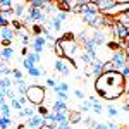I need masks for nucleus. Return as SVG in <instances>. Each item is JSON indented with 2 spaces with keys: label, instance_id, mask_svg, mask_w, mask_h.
<instances>
[{
  "label": "nucleus",
  "instance_id": "obj_1",
  "mask_svg": "<svg viewBox=\"0 0 129 129\" xmlns=\"http://www.w3.org/2000/svg\"><path fill=\"white\" fill-rule=\"evenodd\" d=\"M95 91L100 98L114 102L119 100L126 93V79L119 71H107L102 72L95 79Z\"/></svg>",
  "mask_w": 129,
  "mask_h": 129
},
{
  "label": "nucleus",
  "instance_id": "obj_2",
  "mask_svg": "<svg viewBox=\"0 0 129 129\" xmlns=\"http://www.w3.org/2000/svg\"><path fill=\"white\" fill-rule=\"evenodd\" d=\"M45 95H47V89L40 86V84H29L28 89H26V100L29 102L31 105H36V107H40L43 105V102H45Z\"/></svg>",
  "mask_w": 129,
  "mask_h": 129
},
{
  "label": "nucleus",
  "instance_id": "obj_3",
  "mask_svg": "<svg viewBox=\"0 0 129 129\" xmlns=\"http://www.w3.org/2000/svg\"><path fill=\"white\" fill-rule=\"evenodd\" d=\"M110 62L115 66V71H119L120 67H124L126 62H127L126 52H124V50H117V52H114V53L110 55Z\"/></svg>",
  "mask_w": 129,
  "mask_h": 129
},
{
  "label": "nucleus",
  "instance_id": "obj_4",
  "mask_svg": "<svg viewBox=\"0 0 129 129\" xmlns=\"http://www.w3.org/2000/svg\"><path fill=\"white\" fill-rule=\"evenodd\" d=\"M69 60L67 59H57L55 60V64H53V69L60 72L62 76H69Z\"/></svg>",
  "mask_w": 129,
  "mask_h": 129
},
{
  "label": "nucleus",
  "instance_id": "obj_5",
  "mask_svg": "<svg viewBox=\"0 0 129 129\" xmlns=\"http://www.w3.org/2000/svg\"><path fill=\"white\" fill-rule=\"evenodd\" d=\"M45 126V117H41V115H33V117H29L28 119V122H26V127H33V129H40Z\"/></svg>",
  "mask_w": 129,
  "mask_h": 129
},
{
  "label": "nucleus",
  "instance_id": "obj_6",
  "mask_svg": "<svg viewBox=\"0 0 129 129\" xmlns=\"http://www.w3.org/2000/svg\"><path fill=\"white\" fill-rule=\"evenodd\" d=\"M12 9H14V17L19 19V17H24V16H26L28 4H26V2H16V4L12 5Z\"/></svg>",
  "mask_w": 129,
  "mask_h": 129
},
{
  "label": "nucleus",
  "instance_id": "obj_7",
  "mask_svg": "<svg viewBox=\"0 0 129 129\" xmlns=\"http://www.w3.org/2000/svg\"><path fill=\"white\" fill-rule=\"evenodd\" d=\"M88 74H91V76H95V78H98L100 74L103 72V62L102 60H95V62H91L88 66Z\"/></svg>",
  "mask_w": 129,
  "mask_h": 129
},
{
  "label": "nucleus",
  "instance_id": "obj_8",
  "mask_svg": "<svg viewBox=\"0 0 129 129\" xmlns=\"http://www.w3.org/2000/svg\"><path fill=\"white\" fill-rule=\"evenodd\" d=\"M14 36H16V31L12 28H2L0 29V40H9V41H14Z\"/></svg>",
  "mask_w": 129,
  "mask_h": 129
},
{
  "label": "nucleus",
  "instance_id": "obj_9",
  "mask_svg": "<svg viewBox=\"0 0 129 129\" xmlns=\"http://www.w3.org/2000/svg\"><path fill=\"white\" fill-rule=\"evenodd\" d=\"M50 109H52V112H67V103L64 100H55Z\"/></svg>",
  "mask_w": 129,
  "mask_h": 129
},
{
  "label": "nucleus",
  "instance_id": "obj_10",
  "mask_svg": "<svg viewBox=\"0 0 129 129\" xmlns=\"http://www.w3.org/2000/svg\"><path fill=\"white\" fill-rule=\"evenodd\" d=\"M45 28H47V29H52V31H60L62 29V22H60L59 19H55V17H52V19H48V22H47Z\"/></svg>",
  "mask_w": 129,
  "mask_h": 129
},
{
  "label": "nucleus",
  "instance_id": "obj_11",
  "mask_svg": "<svg viewBox=\"0 0 129 129\" xmlns=\"http://www.w3.org/2000/svg\"><path fill=\"white\" fill-rule=\"evenodd\" d=\"M81 120H83V114H81L79 110H72V112H69V122L78 124V122H81Z\"/></svg>",
  "mask_w": 129,
  "mask_h": 129
},
{
  "label": "nucleus",
  "instance_id": "obj_12",
  "mask_svg": "<svg viewBox=\"0 0 129 129\" xmlns=\"http://www.w3.org/2000/svg\"><path fill=\"white\" fill-rule=\"evenodd\" d=\"M12 55H14V50L10 48H0V60H4V62H5V60H10L12 59Z\"/></svg>",
  "mask_w": 129,
  "mask_h": 129
},
{
  "label": "nucleus",
  "instance_id": "obj_13",
  "mask_svg": "<svg viewBox=\"0 0 129 129\" xmlns=\"http://www.w3.org/2000/svg\"><path fill=\"white\" fill-rule=\"evenodd\" d=\"M47 4H48V2H45V0H33V2H29V4H28V7H31V9H40V10H43L45 7H47Z\"/></svg>",
  "mask_w": 129,
  "mask_h": 129
},
{
  "label": "nucleus",
  "instance_id": "obj_14",
  "mask_svg": "<svg viewBox=\"0 0 129 129\" xmlns=\"http://www.w3.org/2000/svg\"><path fill=\"white\" fill-rule=\"evenodd\" d=\"M9 26H10V28H12L14 31H16V33H17V31H21L22 28H24L22 21H21V19H16V17H14L12 21H9Z\"/></svg>",
  "mask_w": 129,
  "mask_h": 129
},
{
  "label": "nucleus",
  "instance_id": "obj_15",
  "mask_svg": "<svg viewBox=\"0 0 129 129\" xmlns=\"http://www.w3.org/2000/svg\"><path fill=\"white\" fill-rule=\"evenodd\" d=\"M33 47H40V48H45V47H47V38H45L43 35H41V36H35Z\"/></svg>",
  "mask_w": 129,
  "mask_h": 129
},
{
  "label": "nucleus",
  "instance_id": "obj_16",
  "mask_svg": "<svg viewBox=\"0 0 129 129\" xmlns=\"http://www.w3.org/2000/svg\"><path fill=\"white\" fill-rule=\"evenodd\" d=\"M33 115H36V114H35V110L31 109V107H24V109L19 112V117H28V119H29Z\"/></svg>",
  "mask_w": 129,
  "mask_h": 129
},
{
  "label": "nucleus",
  "instance_id": "obj_17",
  "mask_svg": "<svg viewBox=\"0 0 129 129\" xmlns=\"http://www.w3.org/2000/svg\"><path fill=\"white\" fill-rule=\"evenodd\" d=\"M53 50H55V53H57L59 59H64V50H62V43H60V40H57L55 43H53Z\"/></svg>",
  "mask_w": 129,
  "mask_h": 129
},
{
  "label": "nucleus",
  "instance_id": "obj_18",
  "mask_svg": "<svg viewBox=\"0 0 129 129\" xmlns=\"http://www.w3.org/2000/svg\"><path fill=\"white\" fill-rule=\"evenodd\" d=\"M0 115H2V117H9L10 119V105L9 103L0 105Z\"/></svg>",
  "mask_w": 129,
  "mask_h": 129
},
{
  "label": "nucleus",
  "instance_id": "obj_19",
  "mask_svg": "<svg viewBox=\"0 0 129 129\" xmlns=\"http://www.w3.org/2000/svg\"><path fill=\"white\" fill-rule=\"evenodd\" d=\"M0 88L10 89L12 88V79H10V78H2V79H0Z\"/></svg>",
  "mask_w": 129,
  "mask_h": 129
},
{
  "label": "nucleus",
  "instance_id": "obj_20",
  "mask_svg": "<svg viewBox=\"0 0 129 129\" xmlns=\"http://www.w3.org/2000/svg\"><path fill=\"white\" fill-rule=\"evenodd\" d=\"M53 91H69V84L67 83H62V81H59L57 84H55V88H53Z\"/></svg>",
  "mask_w": 129,
  "mask_h": 129
},
{
  "label": "nucleus",
  "instance_id": "obj_21",
  "mask_svg": "<svg viewBox=\"0 0 129 129\" xmlns=\"http://www.w3.org/2000/svg\"><path fill=\"white\" fill-rule=\"evenodd\" d=\"M26 57H28V59H29L31 62L35 64V66H36V64H38V62L41 60V55H36L35 52H28V55H26Z\"/></svg>",
  "mask_w": 129,
  "mask_h": 129
},
{
  "label": "nucleus",
  "instance_id": "obj_22",
  "mask_svg": "<svg viewBox=\"0 0 129 129\" xmlns=\"http://www.w3.org/2000/svg\"><path fill=\"white\" fill-rule=\"evenodd\" d=\"M12 124V120L9 117H2L0 115V129H9V126Z\"/></svg>",
  "mask_w": 129,
  "mask_h": 129
},
{
  "label": "nucleus",
  "instance_id": "obj_23",
  "mask_svg": "<svg viewBox=\"0 0 129 129\" xmlns=\"http://www.w3.org/2000/svg\"><path fill=\"white\" fill-rule=\"evenodd\" d=\"M74 38H76V35H74V33H71V31L64 33V35L60 36V40H64V41H74Z\"/></svg>",
  "mask_w": 129,
  "mask_h": 129
},
{
  "label": "nucleus",
  "instance_id": "obj_24",
  "mask_svg": "<svg viewBox=\"0 0 129 129\" xmlns=\"http://www.w3.org/2000/svg\"><path fill=\"white\" fill-rule=\"evenodd\" d=\"M91 105H93V103H91V102H89V100H83V105H81V114H83V112H88V110H91Z\"/></svg>",
  "mask_w": 129,
  "mask_h": 129
},
{
  "label": "nucleus",
  "instance_id": "obj_25",
  "mask_svg": "<svg viewBox=\"0 0 129 129\" xmlns=\"http://www.w3.org/2000/svg\"><path fill=\"white\" fill-rule=\"evenodd\" d=\"M12 5H14V2H10V0H0V10L10 9Z\"/></svg>",
  "mask_w": 129,
  "mask_h": 129
},
{
  "label": "nucleus",
  "instance_id": "obj_26",
  "mask_svg": "<svg viewBox=\"0 0 129 129\" xmlns=\"http://www.w3.org/2000/svg\"><path fill=\"white\" fill-rule=\"evenodd\" d=\"M22 67H24L26 71H29V69H33V67H35V64H33L28 57H24V60H22Z\"/></svg>",
  "mask_w": 129,
  "mask_h": 129
},
{
  "label": "nucleus",
  "instance_id": "obj_27",
  "mask_svg": "<svg viewBox=\"0 0 129 129\" xmlns=\"http://www.w3.org/2000/svg\"><path fill=\"white\" fill-rule=\"evenodd\" d=\"M10 107H12L14 110H17V112H21V110L24 109V107H22V105H21V103H19V102H17L16 98H14V100H10Z\"/></svg>",
  "mask_w": 129,
  "mask_h": 129
},
{
  "label": "nucleus",
  "instance_id": "obj_28",
  "mask_svg": "<svg viewBox=\"0 0 129 129\" xmlns=\"http://www.w3.org/2000/svg\"><path fill=\"white\" fill-rule=\"evenodd\" d=\"M91 110H93L95 114H102V112H103V105L96 102V103H93V105H91Z\"/></svg>",
  "mask_w": 129,
  "mask_h": 129
},
{
  "label": "nucleus",
  "instance_id": "obj_29",
  "mask_svg": "<svg viewBox=\"0 0 129 129\" xmlns=\"http://www.w3.org/2000/svg\"><path fill=\"white\" fill-rule=\"evenodd\" d=\"M50 112H48V107L47 105H40L38 107V115H41V117H45V115H48Z\"/></svg>",
  "mask_w": 129,
  "mask_h": 129
},
{
  "label": "nucleus",
  "instance_id": "obj_30",
  "mask_svg": "<svg viewBox=\"0 0 129 129\" xmlns=\"http://www.w3.org/2000/svg\"><path fill=\"white\" fill-rule=\"evenodd\" d=\"M55 95H57V100H66L69 98V93H66V91H55Z\"/></svg>",
  "mask_w": 129,
  "mask_h": 129
},
{
  "label": "nucleus",
  "instance_id": "obj_31",
  "mask_svg": "<svg viewBox=\"0 0 129 129\" xmlns=\"http://www.w3.org/2000/svg\"><path fill=\"white\" fill-rule=\"evenodd\" d=\"M79 59L83 60V62H84V64H88V66H89V64H91V62H95V60H91V57H89L88 53H84V52H83V53H81V57H79Z\"/></svg>",
  "mask_w": 129,
  "mask_h": 129
},
{
  "label": "nucleus",
  "instance_id": "obj_32",
  "mask_svg": "<svg viewBox=\"0 0 129 129\" xmlns=\"http://www.w3.org/2000/svg\"><path fill=\"white\" fill-rule=\"evenodd\" d=\"M67 17H69V14H66V12H57V14H55V19H59L60 22H62V21H66Z\"/></svg>",
  "mask_w": 129,
  "mask_h": 129
},
{
  "label": "nucleus",
  "instance_id": "obj_33",
  "mask_svg": "<svg viewBox=\"0 0 129 129\" xmlns=\"http://www.w3.org/2000/svg\"><path fill=\"white\" fill-rule=\"evenodd\" d=\"M74 96L78 100H84V91L83 89H74Z\"/></svg>",
  "mask_w": 129,
  "mask_h": 129
},
{
  "label": "nucleus",
  "instance_id": "obj_34",
  "mask_svg": "<svg viewBox=\"0 0 129 129\" xmlns=\"http://www.w3.org/2000/svg\"><path fill=\"white\" fill-rule=\"evenodd\" d=\"M12 76H14V78H16V81L22 79V72H21L19 69H14V71H12Z\"/></svg>",
  "mask_w": 129,
  "mask_h": 129
},
{
  "label": "nucleus",
  "instance_id": "obj_35",
  "mask_svg": "<svg viewBox=\"0 0 129 129\" xmlns=\"http://www.w3.org/2000/svg\"><path fill=\"white\" fill-rule=\"evenodd\" d=\"M107 114H109L110 117H115V115L119 114V110H117V109H114V107H109V109H107Z\"/></svg>",
  "mask_w": 129,
  "mask_h": 129
},
{
  "label": "nucleus",
  "instance_id": "obj_36",
  "mask_svg": "<svg viewBox=\"0 0 129 129\" xmlns=\"http://www.w3.org/2000/svg\"><path fill=\"white\" fill-rule=\"evenodd\" d=\"M59 83V79H53V78H47V84L50 88H55V84Z\"/></svg>",
  "mask_w": 129,
  "mask_h": 129
},
{
  "label": "nucleus",
  "instance_id": "obj_37",
  "mask_svg": "<svg viewBox=\"0 0 129 129\" xmlns=\"http://www.w3.org/2000/svg\"><path fill=\"white\" fill-rule=\"evenodd\" d=\"M55 129H71V126H69V122H62V124H57Z\"/></svg>",
  "mask_w": 129,
  "mask_h": 129
},
{
  "label": "nucleus",
  "instance_id": "obj_38",
  "mask_svg": "<svg viewBox=\"0 0 129 129\" xmlns=\"http://www.w3.org/2000/svg\"><path fill=\"white\" fill-rule=\"evenodd\" d=\"M5 96H7V98H10V100H14V98H16V91H14L12 88L7 89V95H5Z\"/></svg>",
  "mask_w": 129,
  "mask_h": 129
},
{
  "label": "nucleus",
  "instance_id": "obj_39",
  "mask_svg": "<svg viewBox=\"0 0 129 129\" xmlns=\"http://www.w3.org/2000/svg\"><path fill=\"white\" fill-rule=\"evenodd\" d=\"M21 43H22L24 48H28V45H29V38H21Z\"/></svg>",
  "mask_w": 129,
  "mask_h": 129
},
{
  "label": "nucleus",
  "instance_id": "obj_40",
  "mask_svg": "<svg viewBox=\"0 0 129 129\" xmlns=\"http://www.w3.org/2000/svg\"><path fill=\"white\" fill-rule=\"evenodd\" d=\"M107 129H119V126H117V124H112V122H109V124H107Z\"/></svg>",
  "mask_w": 129,
  "mask_h": 129
},
{
  "label": "nucleus",
  "instance_id": "obj_41",
  "mask_svg": "<svg viewBox=\"0 0 129 129\" xmlns=\"http://www.w3.org/2000/svg\"><path fill=\"white\" fill-rule=\"evenodd\" d=\"M93 129H107V124H96Z\"/></svg>",
  "mask_w": 129,
  "mask_h": 129
},
{
  "label": "nucleus",
  "instance_id": "obj_42",
  "mask_svg": "<svg viewBox=\"0 0 129 129\" xmlns=\"http://www.w3.org/2000/svg\"><path fill=\"white\" fill-rule=\"evenodd\" d=\"M120 110H122V112H129V107L124 103V105H120Z\"/></svg>",
  "mask_w": 129,
  "mask_h": 129
},
{
  "label": "nucleus",
  "instance_id": "obj_43",
  "mask_svg": "<svg viewBox=\"0 0 129 129\" xmlns=\"http://www.w3.org/2000/svg\"><path fill=\"white\" fill-rule=\"evenodd\" d=\"M21 55H24V57H26V55H28V48H24V47H22V50H21Z\"/></svg>",
  "mask_w": 129,
  "mask_h": 129
},
{
  "label": "nucleus",
  "instance_id": "obj_44",
  "mask_svg": "<svg viewBox=\"0 0 129 129\" xmlns=\"http://www.w3.org/2000/svg\"><path fill=\"white\" fill-rule=\"evenodd\" d=\"M124 95H126V105H127V107H129V91H126Z\"/></svg>",
  "mask_w": 129,
  "mask_h": 129
},
{
  "label": "nucleus",
  "instance_id": "obj_45",
  "mask_svg": "<svg viewBox=\"0 0 129 129\" xmlns=\"http://www.w3.org/2000/svg\"><path fill=\"white\" fill-rule=\"evenodd\" d=\"M17 129H28V127H26V124H19V126H17Z\"/></svg>",
  "mask_w": 129,
  "mask_h": 129
},
{
  "label": "nucleus",
  "instance_id": "obj_46",
  "mask_svg": "<svg viewBox=\"0 0 129 129\" xmlns=\"http://www.w3.org/2000/svg\"><path fill=\"white\" fill-rule=\"evenodd\" d=\"M40 129H55V127H50V126H43V127H40Z\"/></svg>",
  "mask_w": 129,
  "mask_h": 129
},
{
  "label": "nucleus",
  "instance_id": "obj_47",
  "mask_svg": "<svg viewBox=\"0 0 129 129\" xmlns=\"http://www.w3.org/2000/svg\"><path fill=\"white\" fill-rule=\"evenodd\" d=\"M2 78H4V76H2V72H0V79H2Z\"/></svg>",
  "mask_w": 129,
  "mask_h": 129
}]
</instances>
